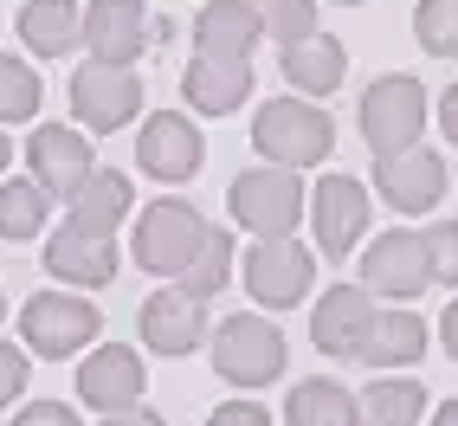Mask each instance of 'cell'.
Returning a JSON list of instances; mask_svg holds the SVG:
<instances>
[{"mask_svg":"<svg viewBox=\"0 0 458 426\" xmlns=\"http://www.w3.org/2000/svg\"><path fill=\"white\" fill-rule=\"evenodd\" d=\"M252 149L278 168H317L335 149V124L310 104V98H271L252 116Z\"/></svg>","mask_w":458,"mask_h":426,"instance_id":"1","label":"cell"},{"mask_svg":"<svg viewBox=\"0 0 458 426\" xmlns=\"http://www.w3.org/2000/svg\"><path fill=\"white\" fill-rule=\"evenodd\" d=\"M207 349H213V375L226 388H271L284 375V337L265 317H226Z\"/></svg>","mask_w":458,"mask_h":426,"instance_id":"2","label":"cell"},{"mask_svg":"<svg viewBox=\"0 0 458 426\" xmlns=\"http://www.w3.org/2000/svg\"><path fill=\"white\" fill-rule=\"evenodd\" d=\"M226 207H233V220L259 233V239H278V233H297L303 220V181L297 168H246V175H233V188H226Z\"/></svg>","mask_w":458,"mask_h":426,"instance_id":"3","label":"cell"},{"mask_svg":"<svg viewBox=\"0 0 458 426\" xmlns=\"http://www.w3.org/2000/svg\"><path fill=\"white\" fill-rule=\"evenodd\" d=\"M98 329H104L98 303H90V297H72V291H39V297L20 311V343L33 349L39 362L78 355L84 343H98Z\"/></svg>","mask_w":458,"mask_h":426,"instance_id":"4","label":"cell"},{"mask_svg":"<svg viewBox=\"0 0 458 426\" xmlns=\"http://www.w3.org/2000/svg\"><path fill=\"white\" fill-rule=\"evenodd\" d=\"M426 130V84L413 72H387L361 90V142L375 156H394V149L420 142Z\"/></svg>","mask_w":458,"mask_h":426,"instance_id":"5","label":"cell"},{"mask_svg":"<svg viewBox=\"0 0 458 426\" xmlns=\"http://www.w3.org/2000/svg\"><path fill=\"white\" fill-rule=\"evenodd\" d=\"M200 233H207V220L188 207V200H148L142 213H136V265L142 271H156V278H181V265L194 259V246H200Z\"/></svg>","mask_w":458,"mask_h":426,"instance_id":"6","label":"cell"},{"mask_svg":"<svg viewBox=\"0 0 458 426\" xmlns=\"http://www.w3.org/2000/svg\"><path fill=\"white\" fill-rule=\"evenodd\" d=\"M426 285H433V252H426V233L394 226L381 239H369L361 252V291H375L387 303H413Z\"/></svg>","mask_w":458,"mask_h":426,"instance_id":"7","label":"cell"},{"mask_svg":"<svg viewBox=\"0 0 458 426\" xmlns=\"http://www.w3.org/2000/svg\"><path fill=\"white\" fill-rule=\"evenodd\" d=\"M136 110H142V78L130 65H98V58H84L72 72V116L90 136H110V130L136 124Z\"/></svg>","mask_w":458,"mask_h":426,"instance_id":"8","label":"cell"},{"mask_svg":"<svg viewBox=\"0 0 458 426\" xmlns=\"http://www.w3.org/2000/svg\"><path fill=\"white\" fill-rule=\"evenodd\" d=\"M310 285H317V252L303 246V239L278 233V239H259L246 252V291L265 311H291V303H303Z\"/></svg>","mask_w":458,"mask_h":426,"instance_id":"9","label":"cell"},{"mask_svg":"<svg viewBox=\"0 0 458 426\" xmlns=\"http://www.w3.org/2000/svg\"><path fill=\"white\" fill-rule=\"evenodd\" d=\"M46 271L58 285H78V291H104L116 278V239L104 226H84L65 213V226L46 233Z\"/></svg>","mask_w":458,"mask_h":426,"instance_id":"10","label":"cell"},{"mask_svg":"<svg viewBox=\"0 0 458 426\" xmlns=\"http://www.w3.org/2000/svg\"><path fill=\"white\" fill-rule=\"evenodd\" d=\"M375 188L394 213H433L445 200V162L426 142H407L394 156H375Z\"/></svg>","mask_w":458,"mask_h":426,"instance_id":"11","label":"cell"},{"mask_svg":"<svg viewBox=\"0 0 458 426\" xmlns=\"http://www.w3.org/2000/svg\"><path fill=\"white\" fill-rule=\"evenodd\" d=\"M310 226L329 259H349L355 239H369V188L355 175H323L310 188Z\"/></svg>","mask_w":458,"mask_h":426,"instance_id":"12","label":"cell"},{"mask_svg":"<svg viewBox=\"0 0 458 426\" xmlns=\"http://www.w3.org/2000/svg\"><path fill=\"white\" fill-rule=\"evenodd\" d=\"M207 162V142L181 110H156L148 124L136 130V168L156 175V181H194Z\"/></svg>","mask_w":458,"mask_h":426,"instance_id":"13","label":"cell"},{"mask_svg":"<svg viewBox=\"0 0 458 426\" xmlns=\"http://www.w3.org/2000/svg\"><path fill=\"white\" fill-rule=\"evenodd\" d=\"M136 329H142V343L156 349V355H194L200 343H207V297H194V291H156L142 303V317H136Z\"/></svg>","mask_w":458,"mask_h":426,"instance_id":"14","label":"cell"},{"mask_svg":"<svg viewBox=\"0 0 458 426\" xmlns=\"http://www.w3.org/2000/svg\"><path fill=\"white\" fill-rule=\"evenodd\" d=\"M369 323H375V291L335 285V291H323L317 317H310V343H317L329 362H355L361 343H369Z\"/></svg>","mask_w":458,"mask_h":426,"instance_id":"15","label":"cell"},{"mask_svg":"<svg viewBox=\"0 0 458 426\" xmlns=\"http://www.w3.org/2000/svg\"><path fill=\"white\" fill-rule=\"evenodd\" d=\"M142 388H148L142 355L123 349V343H98V349L84 355V369H78V394H84V407H98V413H123V407H136Z\"/></svg>","mask_w":458,"mask_h":426,"instance_id":"16","label":"cell"},{"mask_svg":"<svg viewBox=\"0 0 458 426\" xmlns=\"http://www.w3.org/2000/svg\"><path fill=\"white\" fill-rule=\"evenodd\" d=\"M84 46L98 65H136L148 46V7L142 0H90L84 7Z\"/></svg>","mask_w":458,"mask_h":426,"instance_id":"17","label":"cell"},{"mask_svg":"<svg viewBox=\"0 0 458 426\" xmlns=\"http://www.w3.org/2000/svg\"><path fill=\"white\" fill-rule=\"evenodd\" d=\"M26 162H33V181H39L52 200H72V194L84 188V175L98 168V162H90V136H78V130H65V124L33 130Z\"/></svg>","mask_w":458,"mask_h":426,"instance_id":"18","label":"cell"},{"mask_svg":"<svg viewBox=\"0 0 458 426\" xmlns=\"http://www.w3.org/2000/svg\"><path fill=\"white\" fill-rule=\"evenodd\" d=\"M259 13L252 0H207L194 13V52L200 58H239V65H252V46H259Z\"/></svg>","mask_w":458,"mask_h":426,"instance_id":"19","label":"cell"},{"mask_svg":"<svg viewBox=\"0 0 458 426\" xmlns=\"http://www.w3.org/2000/svg\"><path fill=\"white\" fill-rule=\"evenodd\" d=\"M284 84H297V98H329V90H343V72H349V52L343 39L329 33H303L284 46Z\"/></svg>","mask_w":458,"mask_h":426,"instance_id":"20","label":"cell"},{"mask_svg":"<svg viewBox=\"0 0 458 426\" xmlns=\"http://www.w3.org/2000/svg\"><path fill=\"white\" fill-rule=\"evenodd\" d=\"M181 90H188V104L200 116H233L239 104L252 98V65H239V58H200L194 52V65L188 78H181Z\"/></svg>","mask_w":458,"mask_h":426,"instance_id":"21","label":"cell"},{"mask_svg":"<svg viewBox=\"0 0 458 426\" xmlns=\"http://www.w3.org/2000/svg\"><path fill=\"white\" fill-rule=\"evenodd\" d=\"M13 33L33 58H65L72 46H84V13L78 0H26Z\"/></svg>","mask_w":458,"mask_h":426,"instance_id":"22","label":"cell"},{"mask_svg":"<svg viewBox=\"0 0 458 426\" xmlns=\"http://www.w3.org/2000/svg\"><path fill=\"white\" fill-rule=\"evenodd\" d=\"M426 355V323L407 311H375L369 323V343H361V362H375V369H413Z\"/></svg>","mask_w":458,"mask_h":426,"instance_id":"23","label":"cell"},{"mask_svg":"<svg viewBox=\"0 0 458 426\" xmlns=\"http://www.w3.org/2000/svg\"><path fill=\"white\" fill-rule=\"evenodd\" d=\"M426 420V388L407 375H381L355 394V426H420Z\"/></svg>","mask_w":458,"mask_h":426,"instance_id":"24","label":"cell"},{"mask_svg":"<svg viewBox=\"0 0 458 426\" xmlns=\"http://www.w3.org/2000/svg\"><path fill=\"white\" fill-rule=\"evenodd\" d=\"M130 207H136V188H130V175H116V168H90V175H84V188L72 194V220L116 233V226L130 220Z\"/></svg>","mask_w":458,"mask_h":426,"instance_id":"25","label":"cell"},{"mask_svg":"<svg viewBox=\"0 0 458 426\" xmlns=\"http://www.w3.org/2000/svg\"><path fill=\"white\" fill-rule=\"evenodd\" d=\"M284 426H355V394L329 375H310L291 388L284 401Z\"/></svg>","mask_w":458,"mask_h":426,"instance_id":"26","label":"cell"},{"mask_svg":"<svg viewBox=\"0 0 458 426\" xmlns=\"http://www.w3.org/2000/svg\"><path fill=\"white\" fill-rule=\"evenodd\" d=\"M46 213H52V194L39 188L33 175L0 181V239H39L46 233Z\"/></svg>","mask_w":458,"mask_h":426,"instance_id":"27","label":"cell"},{"mask_svg":"<svg viewBox=\"0 0 458 426\" xmlns=\"http://www.w3.org/2000/svg\"><path fill=\"white\" fill-rule=\"evenodd\" d=\"M226 278H233V239H226L220 226H207L200 246H194V259L181 265V291L213 297V291H226Z\"/></svg>","mask_w":458,"mask_h":426,"instance_id":"28","label":"cell"},{"mask_svg":"<svg viewBox=\"0 0 458 426\" xmlns=\"http://www.w3.org/2000/svg\"><path fill=\"white\" fill-rule=\"evenodd\" d=\"M39 98H46L39 72L26 65V58H0V124H26V116H39Z\"/></svg>","mask_w":458,"mask_h":426,"instance_id":"29","label":"cell"},{"mask_svg":"<svg viewBox=\"0 0 458 426\" xmlns=\"http://www.w3.org/2000/svg\"><path fill=\"white\" fill-rule=\"evenodd\" d=\"M252 13H259V33L278 46L317 33V0H252Z\"/></svg>","mask_w":458,"mask_h":426,"instance_id":"30","label":"cell"},{"mask_svg":"<svg viewBox=\"0 0 458 426\" xmlns=\"http://www.w3.org/2000/svg\"><path fill=\"white\" fill-rule=\"evenodd\" d=\"M413 39L433 58H458V0H420L413 7Z\"/></svg>","mask_w":458,"mask_h":426,"instance_id":"31","label":"cell"},{"mask_svg":"<svg viewBox=\"0 0 458 426\" xmlns=\"http://www.w3.org/2000/svg\"><path fill=\"white\" fill-rule=\"evenodd\" d=\"M426 252H433V285H458V220L426 233Z\"/></svg>","mask_w":458,"mask_h":426,"instance_id":"32","label":"cell"},{"mask_svg":"<svg viewBox=\"0 0 458 426\" xmlns=\"http://www.w3.org/2000/svg\"><path fill=\"white\" fill-rule=\"evenodd\" d=\"M20 394H26V349L0 343V407H13Z\"/></svg>","mask_w":458,"mask_h":426,"instance_id":"33","label":"cell"},{"mask_svg":"<svg viewBox=\"0 0 458 426\" xmlns=\"http://www.w3.org/2000/svg\"><path fill=\"white\" fill-rule=\"evenodd\" d=\"M13 426H78V413L65 401H33V407H20Z\"/></svg>","mask_w":458,"mask_h":426,"instance_id":"34","label":"cell"},{"mask_svg":"<svg viewBox=\"0 0 458 426\" xmlns=\"http://www.w3.org/2000/svg\"><path fill=\"white\" fill-rule=\"evenodd\" d=\"M207 426H271V413L259 401H226V407H213Z\"/></svg>","mask_w":458,"mask_h":426,"instance_id":"35","label":"cell"},{"mask_svg":"<svg viewBox=\"0 0 458 426\" xmlns=\"http://www.w3.org/2000/svg\"><path fill=\"white\" fill-rule=\"evenodd\" d=\"M104 426H162V413H148V407L136 401V407H123V413H104Z\"/></svg>","mask_w":458,"mask_h":426,"instance_id":"36","label":"cell"},{"mask_svg":"<svg viewBox=\"0 0 458 426\" xmlns=\"http://www.w3.org/2000/svg\"><path fill=\"white\" fill-rule=\"evenodd\" d=\"M439 124H445V142H458V84L445 90V104H439Z\"/></svg>","mask_w":458,"mask_h":426,"instance_id":"37","label":"cell"},{"mask_svg":"<svg viewBox=\"0 0 458 426\" xmlns=\"http://www.w3.org/2000/svg\"><path fill=\"white\" fill-rule=\"evenodd\" d=\"M439 337H445V355L458 362V303H452V311H445V323H439Z\"/></svg>","mask_w":458,"mask_h":426,"instance_id":"38","label":"cell"},{"mask_svg":"<svg viewBox=\"0 0 458 426\" xmlns=\"http://www.w3.org/2000/svg\"><path fill=\"white\" fill-rule=\"evenodd\" d=\"M433 426H458V401H445V407L433 413Z\"/></svg>","mask_w":458,"mask_h":426,"instance_id":"39","label":"cell"},{"mask_svg":"<svg viewBox=\"0 0 458 426\" xmlns=\"http://www.w3.org/2000/svg\"><path fill=\"white\" fill-rule=\"evenodd\" d=\"M7 162H13V142H7V136H0V168H7Z\"/></svg>","mask_w":458,"mask_h":426,"instance_id":"40","label":"cell"},{"mask_svg":"<svg viewBox=\"0 0 458 426\" xmlns=\"http://www.w3.org/2000/svg\"><path fill=\"white\" fill-rule=\"evenodd\" d=\"M335 7H361V0H335Z\"/></svg>","mask_w":458,"mask_h":426,"instance_id":"41","label":"cell"},{"mask_svg":"<svg viewBox=\"0 0 458 426\" xmlns=\"http://www.w3.org/2000/svg\"><path fill=\"white\" fill-rule=\"evenodd\" d=\"M0 317H7V297H0Z\"/></svg>","mask_w":458,"mask_h":426,"instance_id":"42","label":"cell"}]
</instances>
